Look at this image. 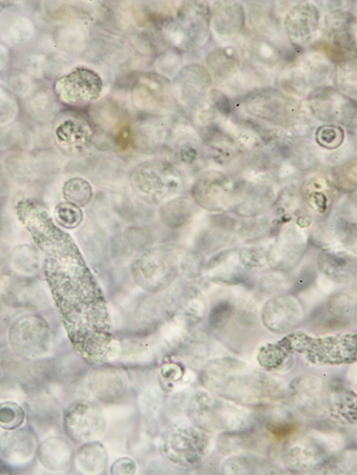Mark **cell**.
<instances>
[{
    "label": "cell",
    "instance_id": "obj_22",
    "mask_svg": "<svg viewBox=\"0 0 357 475\" xmlns=\"http://www.w3.org/2000/svg\"><path fill=\"white\" fill-rule=\"evenodd\" d=\"M54 216L60 225L71 229L80 224L83 218V213L79 206L66 202L60 203L56 205Z\"/></svg>",
    "mask_w": 357,
    "mask_h": 475
},
{
    "label": "cell",
    "instance_id": "obj_6",
    "mask_svg": "<svg viewBox=\"0 0 357 475\" xmlns=\"http://www.w3.org/2000/svg\"><path fill=\"white\" fill-rule=\"evenodd\" d=\"M0 298L11 307L33 309L44 307L47 300L36 280L10 275L0 276Z\"/></svg>",
    "mask_w": 357,
    "mask_h": 475
},
{
    "label": "cell",
    "instance_id": "obj_21",
    "mask_svg": "<svg viewBox=\"0 0 357 475\" xmlns=\"http://www.w3.org/2000/svg\"><path fill=\"white\" fill-rule=\"evenodd\" d=\"M288 353L278 342L268 344L259 349L257 359L261 367L269 370L275 369L283 363Z\"/></svg>",
    "mask_w": 357,
    "mask_h": 475
},
{
    "label": "cell",
    "instance_id": "obj_17",
    "mask_svg": "<svg viewBox=\"0 0 357 475\" xmlns=\"http://www.w3.org/2000/svg\"><path fill=\"white\" fill-rule=\"evenodd\" d=\"M63 195L68 202L77 206H82L91 200L92 189L89 183L84 179L74 178L64 183Z\"/></svg>",
    "mask_w": 357,
    "mask_h": 475
},
{
    "label": "cell",
    "instance_id": "obj_13",
    "mask_svg": "<svg viewBox=\"0 0 357 475\" xmlns=\"http://www.w3.org/2000/svg\"><path fill=\"white\" fill-rule=\"evenodd\" d=\"M36 454L44 468L51 471H60L69 464L71 450L64 439L50 436L38 445Z\"/></svg>",
    "mask_w": 357,
    "mask_h": 475
},
{
    "label": "cell",
    "instance_id": "obj_11",
    "mask_svg": "<svg viewBox=\"0 0 357 475\" xmlns=\"http://www.w3.org/2000/svg\"><path fill=\"white\" fill-rule=\"evenodd\" d=\"M24 405L28 422L34 431L46 434L55 426L59 414L51 397L46 394L37 395L25 402Z\"/></svg>",
    "mask_w": 357,
    "mask_h": 475
},
{
    "label": "cell",
    "instance_id": "obj_18",
    "mask_svg": "<svg viewBox=\"0 0 357 475\" xmlns=\"http://www.w3.org/2000/svg\"><path fill=\"white\" fill-rule=\"evenodd\" d=\"M11 262L16 270L26 274H33L39 267L37 252L27 245L19 246L14 250Z\"/></svg>",
    "mask_w": 357,
    "mask_h": 475
},
{
    "label": "cell",
    "instance_id": "obj_3",
    "mask_svg": "<svg viewBox=\"0 0 357 475\" xmlns=\"http://www.w3.org/2000/svg\"><path fill=\"white\" fill-rule=\"evenodd\" d=\"M193 403V421L201 428L223 433L251 428V419L246 412L232 404L204 393L196 397Z\"/></svg>",
    "mask_w": 357,
    "mask_h": 475
},
{
    "label": "cell",
    "instance_id": "obj_16",
    "mask_svg": "<svg viewBox=\"0 0 357 475\" xmlns=\"http://www.w3.org/2000/svg\"><path fill=\"white\" fill-rule=\"evenodd\" d=\"M264 415L265 427L275 439L283 441L296 433L297 423L288 412H270Z\"/></svg>",
    "mask_w": 357,
    "mask_h": 475
},
{
    "label": "cell",
    "instance_id": "obj_8",
    "mask_svg": "<svg viewBox=\"0 0 357 475\" xmlns=\"http://www.w3.org/2000/svg\"><path fill=\"white\" fill-rule=\"evenodd\" d=\"M320 12L310 3L294 6L284 20L285 31L291 42L296 46L310 43L319 26Z\"/></svg>",
    "mask_w": 357,
    "mask_h": 475
},
{
    "label": "cell",
    "instance_id": "obj_15",
    "mask_svg": "<svg viewBox=\"0 0 357 475\" xmlns=\"http://www.w3.org/2000/svg\"><path fill=\"white\" fill-rule=\"evenodd\" d=\"M226 474H279L281 470L265 459L254 456H236L227 460L224 465Z\"/></svg>",
    "mask_w": 357,
    "mask_h": 475
},
{
    "label": "cell",
    "instance_id": "obj_24",
    "mask_svg": "<svg viewBox=\"0 0 357 475\" xmlns=\"http://www.w3.org/2000/svg\"><path fill=\"white\" fill-rule=\"evenodd\" d=\"M233 311V307L228 301H221L214 305L209 315V323L215 328L223 327Z\"/></svg>",
    "mask_w": 357,
    "mask_h": 475
},
{
    "label": "cell",
    "instance_id": "obj_1",
    "mask_svg": "<svg viewBox=\"0 0 357 475\" xmlns=\"http://www.w3.org/2000/svg\"><path fill=\"white\" fill-rule=\"evenodd\" d=\"M203 382L216 394L246 405H263L281 399V383L234 359L212 363L203 373Z\"/></svg>",
    "mask_w": 357,
    "mask_h": 475
},
{
    "label": "cell",
    "instance_id": "obj_20",
    "mask_svg": "<svg viewBox=\"0 0 357 475\" xmlns=\"http://www.w3.org/2000/svg\"><path fill=\"white\" fill-rule=\"evenodd\" d=\"M26 417L24 408L14 402L0 403V428L10 431L22 425Z\"/></svg>",
    "mask_w": 357,
    "mask_h": 475
},
{
    "label": "cell",
    "instance_id": "obj_2",
    "mask_svg": "<svg viewBox=\"0 0 357 475\" xmlns=\"http://www.w3.org/2000/svg\"><path fill=\"white\" fill-rule=\"evenodd\" d=\"M278 343L288 352L302 354L315 364H350L356 360V334L354 333L314 338L296 332L285 336Z\"/></svg>",
    "mask_w": 357,
    "mask_h": 475
},
{
    "label": "cell",
    "instance_id": "obj_4",
    "mask_svg": "<svg viewBox=\"0 0 357 475\" xmlns=\"http://www.w3.org/2000/svg\"><path fill=\"white\" fill-rule=\"evenodd\" d=\"M9 342L12 349L21 357L39 358L48 353L51 347V330L41 316L24 315L11 325Z\"/></svg>",
    "mask_w": 357,
    "mask_h": 475
},
{
    "label": "cell",
    "instance_id": "obj_25",
    "mask_svg": "<svg viewBox=\"0 0 357 475\" xmlns=\"http://www.w3.org/2000/svg\"><path fill=\"white\" fill-rule=\"evenodd\" d=\"M2 63H3L2 55L0 53V66H1Z\"/></svg>",
    "mask_w": 357,
    "mask_h": 475
},
{
    "label": "cell",
    "instance_id": "obj_7",
    "mask_svg": "<svg viewBox=\"0 0 357 475\" xmlns=\"http://www.w3.org/2000/svg\"><path fill=\"white\" fill-rule=\"evenodd\" d=\"M101 86V78L94 71L77 69L56 81V91L62 101L76 104L98 98Z\"/></svg>",
    "mask_w": 357,
    "mask_h": 475
},
{
    "label": "cell",
    "instance_id": "obj_19",
    "mask_svg": "<svg viewBox=\"0 0 357 475\" xmlns=\"http://www.w3.org/2000/svg\"><path fill=\"white\" fill-rule=\"evenodd\" d=\"M85 129L81 123L68 120L58 126L56 134L59 141L67 144L70 147L71 145L77 147V143L81 145L86 140L88 134Z\"/></svg>",
    "mask_w": 357,
    "mask_h": 475
},
{
    "label": "cell",
    "instance_id": "obj_14",
    "mask_svg": "<svg viewBox=\"0 0 357 475\" xmlns=\"http://www.w3.org/2000/svg\"><path fill=\"white\" fill-rule=\"evenodd\" d=\"M136 176L134 182L136 189L150 198H164L177 189L178 183L174 175H161L157 171H151Z\"/></svg>",
    "mask_w": 357,
    "mask_h": 475
},
{
    "label": "cell",
    "instance_id": "obj_9",
    "mask_svg": "<svg viewBox=\"0 0 357 475\" xmlns=\"http://www.w3.org/2000/svg\"><path fill=\"white\" fill-rule=\"evenodd\" d=\"M37 447L36 433L29 427L6 431L0 436V454L12 464L22 465L31 461Z\"/></svg>",
    "mask_w": 357,
    "mask_h": 475
},
{
    "label": "cell",
    "instance_id": "obj_10",
    "mask_svg": "<svg viewBox=\"0 0 357 475\" xmlns=\"http://www.w3.org/2000/svg\"><path fill=\"white\" fill-rule=\"evenodd\" d=\"M303 317L301 305L288 297H279L267 302L262 315L266 327L276 333H283L296 327Z\"/></svg>",
    "mask_w": 357,
    "mask_h": 475
},
{
    "label": "cell",
    "instance_id": "obj_5",
    "mask_svg": "<svg viewBox=\"0 0 357 475\" xmlns=\"http://www.w3.org/2000/svg\"><path fill=\"white\" fill-rule=\"evenodd\" d=\"M331 454L322 437L311 434H296L288 438L283 448V461L287 467L296 472L317 471Z\"/></svg>",
    "mask_w": 357,
    "mask_h": 475
},
{
    "label": "cell",
    "instance_id": "obj_12",
    "mask_svg": "<svg viewBox=\"0 0 357 475\" xmlns=\"http://www.w3.org/2000/svg\"><path fill=\"white\" fill-rule=\"evenodd\" d=\"M213 21L216 32L221 35H235L244 28V9L236 1L216 2L213 8Z\"/></svg>",
    "mask_w": 357,
    "mask_h": 475
},
{
    "label": "cell",
    "instance_id": "obj_23",
    "mask_svg": "<svg viewBox=\"0 0 357 475\" xmlns=\"http://www.w3.org/2000/svg\"><path fill=\"white\" fill-rule=\"evenodd\" d=\"M343 139V131L338 126L326 125L320 127L316 133V140L322 146L327 148L338 147Z\"/></svg>",
    "mask_w": 357,
    "mask_h": 475
}]
</instances>
